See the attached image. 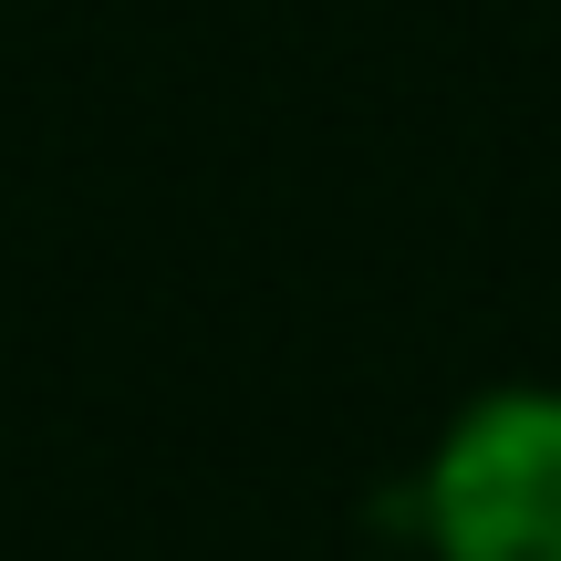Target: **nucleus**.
Returning <instances> with one entry per match:
<instances>
[{"label":"nucleus","mask_w":561,"mask_h":561,"mask_svg":"<svg viewBox=\"0 0 561 561\" xmlns=\"http://www.w3.org/2000/svg\"><path fill=\"white\" fill-rule=\"evenodd\" d=\"M426 561H561V385H489L416 468Z\"/></svg>","instance_id":"f257e3e1"}]
</instances>
